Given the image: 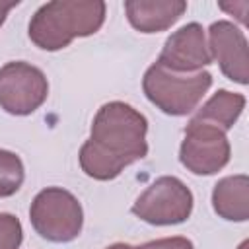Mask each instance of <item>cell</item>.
Masks as SVG:
<instances>
[{
	"mask_svg": "<svg viewBox=\"0 0 249 249\" xmlns=\"http://www.w3.org/2000/svg\"><path fill=\"white\" fill-rule=\"evenodd\" d=\"M148 121L124 101L101 105L93 117L89 138L82 144L78 160L82 171L97 181H111L121 171L146 158Z\"/></svg>",
	"mask_w": 249,
	"mask_h": 249,
	"instance_id": "1",
	"label": "cell"
},
{
	"mask_svg": "<svg viewBox=\"0 0 249 249\" xmlns=\"http://www.w3.org/2000/svg\"><path fill=\"white\" fill-rule=\"evenodd\" d=\"M105 12L107 6L101 0H53L31 16L27 33L35 47L60 51L76 37L97 33L105 21Z\"/></svg>",
	"mask_w": 249,
	"mask_h": 249,
	"instance_id": "2",
	"label": "cell"
},
{
	"mask_svg": "<svg viewBox=\"0 0 249 249\" xmlns=\"http://www.w3.org/2000/svg\"><path fill=\"white\" fill-rule=\"evenodd\" d=\"M212 86V74L206 70L179 74L163 68L160 62L148 66L142 78V89L150 103L161 113L183 117L196 109L204 93Z\"/></svg>",
	"mask_w": 249,
	"mask_h": 249,
	"instance_id": "3",
	"label": "cell"
},
{
	"mask_svg": "<svg viewBox=\"0 0 249 249\" xmlns=\"http://www.w3.org/2000/svg\"><path fill=\"white\" fill-rule=\"evenodd\" d=\"M29 222L43 239L68 243L82 231L84 210L70 191L62 187H47L35 195L29 206Z\"/></svg>",
	"mask_w": 249,
	"mask_h": 249,
	"instance_id": "4",
	"label": "cell"
},
{
	"mask_svg": "<svg viewBox=\"0 0 249 249\" xmlns=\"http://www.w3.org/2000/svg\"><path fill=\"white\" fill-rule=\"evenodd\" d=\"M191 189L173 175L158 177L134 200L132 214L152 226H175L189 220L193 212Z\"/></svg>",
	"mask_w": 249,
	"mask_h": 249,
	"instance_id": "5",
	"label": "cell"
},
{
	"mask_svg": "<svg viewBox=\"0 0 249 249\" xmlns=\"http://www.w3.org/2000/svg\"><path fill=\"white\" fill-rule=\"evenodd\" d=\"M49 95V82L37 66L14 60L0 68V107L18 117L37 111Z\"/></svg>",
	"mask_w": 249,
	"mask_h": 249,
	"instance_id": "6",
	"label": "cell"
},
{
	"mask_svg": "<svg viewBox=\"0 0 249 249\" xmlns=\"http://www.w3.org/2000/svg\"><path fill=\"white\" fill-rule=\"evenodd\" d=\"M231 148L224 130L218 126L189 121L179 148V161L195 175H214L230 161Z\"/></svg>",
	"mask_w": 249,
	"mask_h": 249,
	"instance_id": "7",
	"label": "cell"
},
{
	"mask_svg": "<svg viewBox=\"0 0 249 249\" xmlns=\"http://www.w3.org/2000/svg\"><path fill=\"white\" fill-rule=\"evenodd\" d=\"M156 62L179 74L200 72L204 66L212 64V54L206 45L202 25L196 21H191L179 27L177 31H173L165 39V45Z\"/></svg>",
	"mask_w": 249,
	"mask_h": 249,
	"instance_id": "8",
	"label": "cell"
},
{
	"mask_svg": "<svg viewBox=\"0 0 249 249\" xmlns=\"http://www.w3.org/2000/svg\"><path fill=\"white\" fill-rule=\"evenodd\" d=\"M208 49L222 74L241 86L249 84V56L245 33L231 21L218 19L208 27Z\"/></svg>",
	"mask_w": 249,
	"mask_h": 249,
	"instance_id": "9",
	"label": "cell"
},
{
	"mask_svg": "<svg viewBox=\"0 0 249 249\" xmlns=\"http://www.w3.org/2000/svg\"><path fill=\"white\" fill-rule=\"evenodd\" d=\"M187 12L185 0H126L128 23L140 33H160L169 29Z\"/></svg>",
	"mask_w": 249,
	"mask_h": 249,
	"instance_id": "10",
	"label": "cell"
},
{
	"mask_svg": "<svg viewBox=\"0 0 249 249\" xmlns=\"http://www.w3.org/2000/svg\"><path fill=\"white\" fill-rule=\"evenodd\" d=\"M214 212L230 222H245L249 218V177L245 173L228 175L212 189Z\"/></svg>",
	"mask_w": 249,
	"mask_h": 249,
	"instance_id": "11",
	"label": "cell"
},
{
	"mask_svg": "<svg viewBox=\"0 0 249 249\" xmlns=\"http://www.w3.org/2000/svg\"><path fill=\"white\" fill-rule=\"evenodd\" d=\"M245 109V95L230 89H218L193 117V121L218 126L220 130H230Z\"/></svg>",
	"mask_w": 249,
	"mask_h": 249,
	"instance_id": "12",
	"label": "cell"
},
{
	"mask_svg": "<svg viewBox=\"0 0 249 249\" xmlns=\"http://www.w3.org/2000/svg\"><path fill=\"white\" fill-rule=\"evenodd\" d=\"M25 179L23 161L10 150H0V198L12 196L19 191Z\"/></svg>",
	"mask_w": 249,
	"mask_h": 249,
	"instance_id": "13",
	"label": "cell"
},
{
	"mask_svg": "<svg viewBox=\"0 0 249 249\" xmlns=\"http://www.w3.org/2000/svg\"><path fill=\"white\" fill-rule=\"evenodd\" d=\"M23 241V228L18 216L0 212V249H19Z\"/></svg>",
	"mask_w": 249,
	"mask_h": 249,
	"instance_id": "14",
	"label": "cell"
},
{
	"mask_svg": "<svg viewBox=\"0 0 249 249\" xmlns=\"http://www.w3.org/2000/svg\"><path fill=\"white\" fill-rule=\"evenodd\" d=\"M132 249H195L193 241L183 237V235H173V237H161V239H154V241H146L138 247Z\"/></svg>",
	"mask_w": 249,
	"mask_h": 249,
	"instance_id": "15",
	"label": "cell"
},
{
	"mask_svg": "<svg viewBox=\"0 0 249 249\" xmlns=\"http://www.w3.org/2000/svg\"><path fill=\"white\" fill-rule=\"evenodd\" d=\"M247 2H239V4H220V8L224 10V12H228V14H235V18L241 21V23H245V10H247Z\"/></svg>",
	"mask_w": 249,
	"mask_h": 249,
	"instance_id": "16",
	"label": "cell"
},
{
	"mask_svg": "<svg viewBox=\"0 0 249 249\" xmlns=\"http://www.w3.org/2000/svg\"><path fill=\"white\" fill-rule=\"evenodd\" d=\"M18 4H19V0H0V27L8 18V12L12 8H16Z\"/></svg>",
	"mask_w": 249,
	"mask_h": 249,
	"instance_id": "17",
	"label": "cell"
},
{
	"mask_svg": "<svg viewBox=\"0 0 249 249\" xmlns=\"http://www.w3.org/2000/svg\"><path fill=\"white\" fill-rule=\"evenodd\" d=\"M105 249H132V245H128V243H113V245H109Z\"/></svg>",
	"mask_w": 249,
	"mask_h": 249,
	"instance_id": "18",
	"label": "cell"
},
{
	"mask_svg": "<svg viewBox=\"0 0 249 249\" xmlns=\"http://www.w3.org/2000/svg\"><path fill=\"white\" fill-rule=\"evenodd\" d=\"M247 247H249V241H243V243H241L237 249H247Z\"/></svg>",
	"mask_w": 249,
	"mask_h": 249,
	"instance_id": "19",
	"label": "cell"
}]
</instances>
